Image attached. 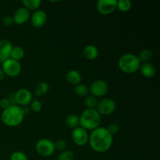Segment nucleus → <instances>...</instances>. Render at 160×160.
Returning <instances> with one entry per match:
<instances>
[{
  "label": "nucleus",
  "instance_id": "nucleus-26",
  "mask_svg": "<svg viewBox=\"0 0 160 160\" xmlns=\"http://www.w3.org/2000/svg\"><path fill=\"white\" fill-rule=\"evenodd\" d=\"M74 155L70 150H64L61 152L57 160H73Z\"/></svg>",
  "mask_w": 160,
  "mask_h": 160
},
{
  "label": "nucleus",
  "instance_id": "nucleus-8",
  "mask_svg": "<svg viewBox=\"0 0 160 160\" xmlns=\"http://www.w3.org/2000/svg\"><path fill=\"white\" fill-rule=\"evenodd\" d=\"M116 107L117 106L114 100L112 98H104L98 102L95 109L101 116H108L113 113Z\"/></svg>",
  "mask_w": 160,
  "mask_h": 160
},
{
  "label": "nucleus",
  "instance_id": "nucleus-1",
  "mask_svg": "<svg viewBox=\"0 0 160 160\" xmlns=\"http://www.w3.org/2000/svg\"><path fill=\"white\" fill-rule=\"evenodd\" d=\"M113 142V136L106 128L98 127L92 131L89 135L88 143L91 148L97 152H105L111 148Z\"/></svg>",
  "mask_w": 160,
  "mask_h": 160
},
{
  "label": "nucleus",
  "instance_id": "nucleus-21",
  "mask_svg": "<svg viewBox=\"0 0 160 160\" xmlns=\"http://www.w3.org/2000/svg\"><path fill=\"white\" fill-rule=\"evenodd\" d=\"M22 3L24 6L23 7H25L30 11L37 9L42 4V1L41 0H23Z\"/></svg>",
  "mask_w": 160,
  "mask_h": 160
},
{
  "label": "nucleus",
  "instance_id": "nucleus-31",
  "mask_svg": "<svg viewBox=\"0 0 160 160\" xmlns=\"http://www.w3.org/2000/svg\"><path fill=\"white\" fill-rule=\"evenodd\" d=\"M2 24L6 27H10L14 23L13 19H12V17H11V16H6V17H4L2 18Z\"/></svg>",
  "mask_w": 160,
  "mask_h": 160
},
{
  "label": "nucleus",
  "instance_id": "nucleus-22",
  "mask_svg": "<svg viewBox=\"0 0 160 160\" xmlns=\"http://www.w3.org/2000/svg\"><path fill=\"white\" fill-rule=\"evenodd\" d=\"M153 56V52L150 49L148 48H145V49L142 50L139 52V55L138 56L140 62H148V61L151 60V59Z\"/></svg>",
  "mask_w": 160,
  "mask_h": 160
},
{
  "label": "nucleus",
  "instance_id": "nucleus-6",
  "mask_svg": "<svg viewBox=\"0 0 160 160\" xmlns=\"http://www.w3.org/2000/svg\"><path fill=\"white\" fill-rule=\"evenodd\" d=\"M2 70L4 72L5 75L11 78H15L20 74L21 71V65L19 61L9 58L2 62Z\"/></svg>",
  "mask_w": 160,
  "mask_h": 160
},
{
  "label": "nucleus",
  "instance_id": "nucleus-35",
  "mask_svg": "<svg viewBox=\"0 0 160 160\" xmlns=\"http://www.w3.org/2000/svg\"><path fill=\"white\" fill-rule=\"evenodd\" d=\"M127 160H129V159H127Z\"/></svg>",
  "mask_w": 160,
  "mask_h": 160
},
{
  "label": "nucleus",
  "instance_id": "nucleus-30",
  "mask_svg": "<svg viewBox=\"0 0 160 160\" xmlns=\"http://www.w3.org/2000/svg\"><path fill=\"white\" fill-rule=\"evenodd\" d=\"M106 129L113 136L119 132V131H120V127H119V125L117 123H112L106 128Z\"/></svg>",
  "mask_w": 160,
  "mask_h": 160
},
{
  "label": "nucleus",
  "instance_id": "nucleus-14",
  "mask_svg": "<svg viewBox=\"0 0 160 160\" xmlns=\"http://www.w3.org/2000/svg\"><path fill=\"white\" fill-rule=\"evenodd\" d=\"M138 70H140L142 76L146 78H153L156 73V67L151 62H143V63H142Z\"/></svg>",
  "mask_w": 160,
  "mask_h": 160
},
{
  "label": "nucleus",
  "instance_id": "nucleus-33",
  "mask_svg": "<svg viewBox=\"0 0 160 160\" xmlns=\"http://www.w3.org/2000/svg\"><path fill=\"white\" fill-rule=\"evenodd\" d=\"M4 77H5L4 72H3V70H2V68H0V82L2 81V80L4 79Z\"/></svg>",
  "mask_w": 160,
  "mask_h": 160
},
{
  "label": "nucleus",
  "instance_id": "nucleus-28",
  "mask_svg": "<svg viewBox=\"0 0 160 160\" xmlns=\"http://www.w3.org/2000/svg\"><path fill=\"white\" fill-rule=\"evenodd\" d=\"M31 108L34 112H39L42 109V104L38 99H34L31 102Z\"/></svg>",
  "mask_w": 160,
  "mask_h": 160
},
{
  "label": "nucleus",
  "instance_id": "nucleus-7",
  "mask_svg": "<svg viewBox=\"0 0 160 160\" xmlns=\"http://www.w3.org/2000/svg\"><path fill=\"white\" fill-rule=\"evenodd\" d=\"M88 88L89 92L92 94V95L95 96V98H98L106 95L109 90V86L107 83L103 80H96L91 84Z\"/></svg>",
  "mask_w": 160,
  "mask_h": 160
},
{
  "label": "nucleus",
  "instance_id": "nucleus-18",
  "mask_svg": "<svg viewBox=\"0 0 160 160\" xmlns=\"http://www.w3.org/2000/svg\"><path fill=\"white\" fill-rule=\"evenodd\" d=\"M65 123L68 128L75 129L80 127V117L77 114H70L66 117Z\"/></svg>",
  "mask_w": 160,
  "mask_h": 160
},
{
  "label": "nucleus",
  "instance_id": "nucleus-12",
  "mask_svg": "<svg viewBox=\"0 0 160 160\" xmlns=\"http://www.w3.org/2000/svg\"><path fill=\"white\" fill-rule=\"evenodd\" d=\"M31 17V12L25 7H20L17 9L12 16L14 23L21 25L28 21Z\"/></svg>",
  "mask_w": 160,
  "mask_h": 160
},
{
  "label": "nucleus",
  "instance_id": "nucleus-23",
  "mask_svg": "<svg viewBox=\"0 0 160 160\" xmlns=\"http://www.w3.org/2000/svg\"><path fill=\"white\" fill-rule=\"evenodd\" d=\"M132 7V2L130 0H119L117 1V9L121 12H128Z\"/></svg>",
  "mask_w": 160,
  "mask_h": 160
},
{
  "label": "nucleus",
  "instance_id": "nucleus-19",
  "mask_svg": "<svg viewBox=\"0 0 160 160\" xmlns=\"http://www.w3.org/2000/svg\"><path fill=\"white\" fill-rule=\"evenodd\" d=\"M49 90V85L44 81H38L35 87V95L36 96H42L46 95Z\"/></svg>",
  "mask_w": 160,
  "mask_h": 160
},
{
  "label": "nucleus",
  "instance_id": "nucleus-15",
  "mask_svg": "<svg viewBox=\"0 0 160 160\" xmlns=\"http://www.w3.org/2000/svg\"><path fill=\"white\" fill-rule=\"evenodd\" d=\"M66 79L67 82L70 84L73 85H78L81 84V81L82 80L81 73L77 70H70L66 74Z\"/></svg>",
  "mask_w": 160,
  "mask_h": 160
},
{
  "label": "nucleus",
  "instance_id": "nucleus-10",
  "mask_svg": "<svg viewBox=\"0 0 160 160\" xmlns=\"http://www.w3.org/2000/svg\"><path fill=\"white\" fill-rule=\"evenodd\" d=\"M71 136L73 142L78 146H84L88 143L89 135L88 131L81 127L73 129Z\"/></svg>",
  "mask_w": 160,
  "mask_h": 160
},
{
  "label": "nucleus",
  "instance_id": "nucleus-34",
  "mask_svg": "<svg viewBox=\"0 0 160 160\" xmlns=\"http://www.w3.org/2000/svg\"><path fill=\"white\" fill-rule=\"evenodd\" d=\"M9 59V58L5 57V56H3V55H2L1 53H0V62H3L5 60H6V59Z\"/></svg>",
  "mask_w": 160,
  "mask_h": 160
},
{
  "label": "nucleus",
  "instance_id": "nucleus-17",
  "mask_svg": "<svg viewBox=\"0 0 160 160\" xmlns=\"http://www.w3.org/2000/svg\"><path fill=\"white\" fill-rule=\"evenodd\" d=\"M12 45L9 41L6 39L0 41V53L6 58H9L11 51L12 49Z\"/></svg>",
  "mask_w": 160,
  "mask_h": 160
},
{
  "label": "nucleus",
  "instance_id": "nucleus-27",
  "mask_svg": "<svg viewBox=\"0 0 160 160\" xmlns=\"http://www.w3.org/2000/svg\"><path fill=\"white\" fill-rule=\"evenodd\" d=\"M10 160H28V158L25 153L17 151L12 153V155L10 156Z\"/></svg>",
  "mask_w": 160,
  "mask_h": 160
},
{
  "label": "nucleus",
  "instance_id": "nucleus-25",
  "mask_svg": "<svg viewBox=\"0 0 160 160\" xmlns=\"http://www.w3.org/2000/svg\"><path fill=\"white\" fill-rule=\"evenodd\" d=\"M98 100L93 95H89L87 96L84 99V105L87 108L86 109H96V106L98 105Z\"/></svg>",
  "mask_w": 160,
  "mask_h": 160
},
{
  "label": "nucleus",
  "instance_id": "nucleus-20",
  "mask_svg": "<svg viewBox=\"0 0 160 160\" xmlns=\"http://www.w3.org/2000/svg\"><path fill=\"white\" fill-rule=\"evenodd\" d=\"M24 50H23V48L22 47L14 46L12 47V49L11 51L9 58H11L12 59H15L17 61H19L24 57Z\"/></svg>",
  "mask_w": 160,
  "mask_h": 160
},
{
  "label": "nucleus",
  "instance_id": "nucleus-2",
  "mask_svg": "<svg viewBox=\"0 0 160 160\" xmlns=\"http://www.w3.org/2000/svg\"><path fill=\"white\" fill-rule=\"evenodd\" d=\"M24 112L21 106L17 104H12L6 109H3L1 115V120L5 125L8 127L19 126L24 119Z\"/></svg>",
  "mask_w": 160,
  "mask_h": 160
},
{
  "label": "nucleus",
  "instance_id": "nucleus-16",
  "mask_svg": "<svg viewBox=\"0 0 160 160\" xmlns=\"http://www.w3.org/2000/svg\"><path fill=\"white\" fill-rule=\"evenodd\" d=\"M83 54L86 59L89 60H93L98 57V50L96 46L93 45H88L85 46V48L83 50Z\"/></svg>",
  "mask_w": 160,
  "mask_h": 160
},
{
  "label": "nucleus",
  "instance_id": "nucleus-13",
  "mask_svg": "<svg viewBox=\"0 0 160 160\" xmlns=\"http://www.w3.org/2000/svg\"><path fill=\"white\" fill-rule=\"evenodd\" d=\"M31 24L34 28H42L47 22V14L44 10H36L31 17Z\"/></svg>",
  "mask_w": 160,
  "mask_h": 160
},
{
  "label": "nucleus",
  "instance_id": "nucleus-11",
  "mask_svg": "<svg viewBox=\"0 0 160 160\" xmlns=\"http://www.w3.org/2000/svg\"><path fill=\"white\" fill-rule=\"evenodd\" d=\"M15 102L17 104L23 106H27L32 102V94L26 88L19 89L14 95Z\"/></svg>",
  "mask_w": 160,
  "mask_h": 160
},
{
  "label": "nucleus",
  "instance_id": "nucleus-3",
  "mask_svg": "<svg viewBox=\"0 0 160 160\" xmlns=\"http://www.w3.org/2000/svg\"><path fill=\"white\" fill-rule=\"evenodd\" d=\"M101 115L95 109H85L80 117V127L86 131H93L99 127Z\"/></svg>",
  "mask_w": 160,
  "mask_h": 160
},
{
  "label": "nucleus",
  "instance_id": "nucleus-32",
  "mask_svg": "<svg viewBox=\"0 0 160 160\" xmlns=\"http://www.w3.org/2000/svg\"><path fill=\"white\" fill-rule=\"evenodd\" d=\"M10 105L12 104H11L10 101H9L8 98H3L0 100V106H1L3 109L8 108Z\"/></svg>",
  "mask_w": 160,
  "mask_h": 160
},
{
  "label": "nucleus",
  "instance_id": "nucleus-9",
  "mask_svg": "<svg viewBox=\"0 0 160 160\" xmlns=\"http://www.w3.org/2000/svg\"><path fill=\"white\" fill-rule=\"evenodd\" d=\"M117 0H99L96 3V9L102 15H109L117 9Z\"/></svg>",
  "mask_w": 160,
  "mask_h": 160
},
{
  "label": "nucleus",
  "instance_id": "nucleus-4",
  "mask_svg": "<svg viewBox=\"0 0 160 160\" xmlns=\"http://www.w3.org/2000/svg\"><path fill=\"white\" fill-rule=\"evenodd\" d=\"M142 62L138 57L133 53H126L119 59L118 66L121 71L126 73H133L140 68Z\"/></svg>",
  "mask_w": 160,
  "mask_h": 160
},
{
  "label": "nucleus",
  "instance_id": "nucleus-5",
  "mask_svg": "<svg viewBox=\"0 0 160 160\" xmlns=\"http://www.w3.org/2000/svg\"><path fill=\"white\" fill-rule=\"evenodd\" d=\"M35 149L37 152L43 157L51 156L56 151L54 142L46 138L40 139L36 143Z\"/></svg>",
  "mask_w": 160,
  "mask_h": 160
},
{
  "label": "nucleus",
  "instance_id": "nucleus-29",
  "mask_svg": "<svg viewBox=\"0 0 160 160\" xmlns=\"http://www.w3.org/2000/svg\"><path fill=\"white\" fill-rule=\"evenodd\" d=\"M55 148L56 150H59V151H64L66 150V147H67V142L63 139H59V140L56 141L54 143Z\"/></svg>",
  "mask_w": 160,
  "mask_h": 160
},
{
  "label": "nucleus",
  "instance_id": "nucleus-24",
  "mask_svg": "<svg viewBox=\"0 0 160 160\" xmlns=\"http://www.w3.org/2000/svg\"><path fill=\"white\" fill-rule=\"evenodd\" d=\"M75 94L79 97H84L88 94L89 88L86 84H79L75 86L74 88Z\"/></svg>",
  "mask_w": 160,
  "mask_h": 160
}]
</instances>
